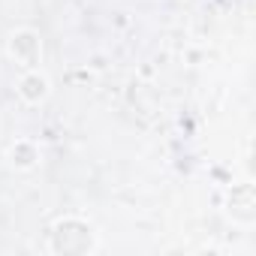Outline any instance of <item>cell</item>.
Segmentation results:
<instances>
[{"label": "cell", "instance_id": "cell-1", "mask_svg": "<svg viewBox=\"0 0 256 256\" xmlns=\"http://www.w3.org/2000/svg\"><path fill=\"white\" fill-rule=\"evenodd\" d=\"M10 54H12L22 66L34 70V66L40 64V58H42V42H40V36H36L34 30H18V34L10 36Z\"/></svg>", "mask_w": 256, "mask_h": 256}, {"label": "cell", "instance_id": "cell-2", "mask_svg": "<svg viewBox=\"0 0 256 256\" xmlns=\"http://www.w3.org/2000/svg\"><path fill=\"white\" fill-rule=\"evenodd\" d=\"M18 94H22L28 102H40V100L48 96V78L34 66V70H28V72L22 76V82H18Z\"/></svg>", "mask_w": 256, "mask_h": 256}]
</instances>
